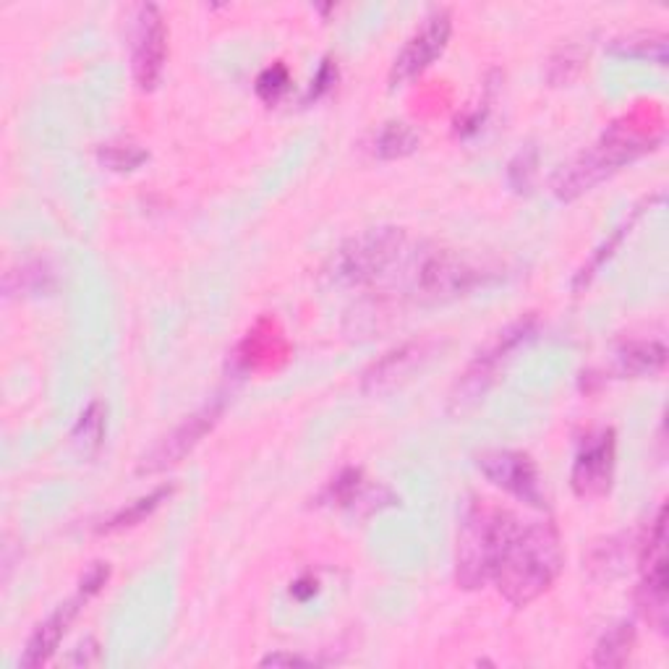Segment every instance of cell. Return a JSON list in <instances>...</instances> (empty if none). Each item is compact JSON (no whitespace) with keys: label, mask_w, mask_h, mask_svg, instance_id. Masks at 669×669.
<instances>
[{"label":"cell","mask_w":669,"mask_h":669,"mask_svg":"<svg viewBox=\"0 0 669 669\" xmlns=\"http://www.w3.org/2000/svg\"><path fill=\"white\" fill-rule=\"evenodd\" d=\"M562 539L555 523H528L507 544L492 581L513 606H528L552 589L562 573Z\"/></svg>","instance_id":"6da1fadb"},{"label":"cell","mask_w":669,"mask_h":669,"mask_svg":"<svg viewBox=\"0 0 669 669\" xmlns=\"http://www.w3.org/2000/svg\"><path fill=\"white\" fill-rule=\"evenodd\" d=\"M520 523L513 513L490 502H471L463 515L456 552V581L460 589H484L505 555L507 544L518 534Z\"/></svg>","instance_id":"7a4b0ae2"},{"label":"cell","mask_w":669,"mask_h":669,"mask_svg":"<svg viewBox=\"0 0 669 669\" xmlns=\"http://www.w3.org/2000/svg\"><path fill=\"white\" fill-rule=\"evenodd\" d=\"M659 144L661 136L644 134V131H638V125L627 129L623 123H612L610 131H604L596 144L583 150L573 163H568L557 173L552 180L555 197L560 201L578 199L602 180L615 176L617 171H623L625 165L636 163L638 157L657 150Z\"/></svg>","instance_id":"3957f363"},{"label":"cell","mask_w":669,"mask_h":669,"mask_svg":"<svg viewBox=\"0 0 669 669\" xmlns=\"http://www.w3.org/2000/svg\"><path fill=\"white\" fill-rule=\"evenodd\" d=\"M406 251V230L369 228L340 243L327 260L322 275L332 288H364L385 277Z\"/></svg>","instance_id":"277c9868"},{"label":"cell","mask_w":669,"mask_h":669,"mask_svg":"<svg viewBox=\"0 0 669 669\" xmlns=\"http://www.w3.org/2000/svg\"><path fill=\"white\" fill-rule=\"evenodd\" d=\"M536 317H520L513 325H507L505 330H500L494 338L486 343L484 351L473 355V361L465 366V372L460 374L456 390H452L450 403L456 410H465L479 397L486 395V390L494 385L500 369L513 359V353H518L523 346L531 343L536 338Z\"/></svg>","instance_id":"5b68a950"},{"label":"cell","mask_w":669,"mask_h":669,"mask_svg":"<svg viewBox=\"0 0 669 669\" xmlns=\"http://www.w3.org/2000/svg\"><path fill=\"white\" fill-rule=\"evenodd\" d=\"M484 283V272L448 249L424 251L410 270V288L421 301H450Z\"/></svg>","instance_id":"8992f818"},{"label":"cell","mask_w":669,"mask_h":669,"mask_svg":"<svg viewBox=\"0 0 669 669\" xmlns=\"http://www.w3.org/2000/svg\"><path fill=\"white\" fill-rule=\"evenodd\" d=\"M640 570H644V581L638 585L636 604L638 612L644 615L648 625L657 627L659 633L667 630V594H669V578H667V526H665V507H659L657 518L651 523L644 541V552H640Z\"/></svg>","instance_id":"52a82bcc"},{"label":"cell","mask_w":669,"mask_h":669,"mask_svg":"<svg viewBox=\"0 0 669 669\" xmlns=\"http://www.w3.org/2000/svg\"><path fill=\"white\" fill-rule=\"evenodd\" d=\"M222 410H226V401L218 397V401H209L207 406H201L199 410H194L191 416H186L184 424H178L171 435L160 439L155 448L146 452L136 473L152 476V473H163L173 469V465H178L188 452H194V448H197L209 431L218 427Z\"/></svg>","instance_id":"ba28073f"},{"label":"cell","mask_w":669,"mask_h":669,"mask_svg":"<svg viewBox=\"0 0 669 669\" xmlns=\"http://www.w3.org/2000/svg\"><path fill=\"white\" fill-rule=\"evenodd\" d=\"M131 42V76L142 92H152L163 76L167 58V26L165 17L155 3L139 6Z\"/></svg>","instance_id":"9c48e42d"},{"label":"cell","mask_w":669,"mask_h":669,"mask_svg":"<svg viewBox=\"0 0 669 669\" xmlns=\"http://www.w3.org/2000/svg\"><path fill=\"white\" fill-rule=\"evenodd\" d=\"M481 476L497 490L513 494L531 507H544L541 476L534 458L520 450H486L476 458Z\"/></svg>","instance_id":"30bf717a"},{"label":"cell","mask_w":669,"mask_h":669,"mask_svg":"<svg viewBox=\"0 0 669 669\" xmlns=\"http://www.w3.org/2000/svg\"><path fill=\"white\" fill-rule=\"evenodd\" d=\"M452 34V13L448 9H435L427 19L421 21V26L410 34L403 51L397 53L390 68V84H406L414 76L424 74L435 63L439 55L445 53Z\"/></svg>","instance_id":"8fae6325"},{"label":"cell","mask_w":669,"mask_h":669,"mask_svg":"<svg viewBox=\"0 0 669 669\" xmlns=\"http://www.w3.org/2000/svg\"><path fill=\"white\" fill-rule=\"evenodd\" d=\"M617 465V439L615 431L604 429L596 437L585 439L578 450L570 471V486L581 500H599L612 490Z\"/></svg>","instance_id":"7c38bea8"},{"label":"cell","mask_w":669,"mask_h":669,"mask_svg":"<svg viewBox=\"0 0 669 669\" xmlns=\"http://www.w3.org/2000/svg\"><path fill=\"white\" fill-rule=\"evenodd\" d=\"M81 602H87V599H84L81 594L76 599H68V602L55 606L51 615H47L37 627H34L30 640H26L24 651H21L19 667L37 669L42 665H47V661H51L55 654H58V648L63 644V638H66L68 627H72L74 619L79 617Z\"/></svg>","instance_id":"4fadbf2b"},{"label":"cell","mask_w":669,"mask_h":669,"mask_svg":"<svg viewBox=\"0 0 669 669\" xmlns=\"http://www.w3.org/2000/svg\"><path fill=\"white\" fill-rule=\"evenodd\" d=\"M322 502L343 511H361L364 515L395 505V494L385 486H374L364 479V471L346 469L330 481L322 492Z\"/></svg>","instance_id":"5bb4252c"},{"label":"cell","mask_w":669,"mask_h":669,"mask_svg":"<svg viewBox=\"0 0 669 669\" xmlns=\"http://www.w3.org/2000/svg\"><path fill=\"white\" fill-rule=\"evenodd\" d=\"M424 359H427V343L414 340V343L397 346L366 369L361 376V387H364V393H380V390L393 387L397 380L414 372Z\"/></svg>","instance_id":"9a60e30c"},{"label":"cell","mask_w":669,"mask_h":669,"mask_svg":"<svg viewBox=\"0 0 669 669\" xmlns=\"http://www.w3.org/2000/svg\"><path fill=\"white\" fill-rule=\"evenodd\" d=\"M667 364V346L661 340H630L617 351L619 376H651Z\"/></svg>","instance_id":"2e32d148"},{"label":"cell","mask_w":669,"mask_h":669,"mask_svg":"<svg viewBox=\"0 0 669 669\" xmlns=\"http://www.w3.org/2000/svg\"><path fill=\"white\" fill-rule=\"evenodd\" d=\"M173 492H176V486L173 484L157 486V490H152L150 494H144V497L131 502L129 507H121L116 515H110L102 526H97V534H118V531H125V528L139 526V523L150 518L152 513L160 511V507L171 500Z\"/></svg>","instance_id":"e0dca14e"},{"label":"cell","mask_w":669,"mask_h":669,"mask_svg":"<svg viewBox=\"0 0 669 669\" xmlns=\"http://www.w3.org/2000/svg\"><path fill=\"white\" fill-rule=\"evenodd\" d=\"M105 429H108V410L102 401H92L81 410L72 429V442L81 456H97L105 442Z\"/></svg>","instance_id":"ac0fdd59"},{"label":"cell","mask_w":669,"mask_h":669,"mask_svg":"<svg viewBox=\"0 0 669 669\" xmlns=\"http://www.w3.org/2000/svg\"><path fill=\"white\" fill-rule=\"evenodd\" d=\"M421 134L406 121H387L374 136V155L380 160H403L414 155Z\"/></svg>","instance_id":"d6986e66"},{"label":"cell","mask_w":669,"mask_h":669,"mask_svg":"<svg viewBox=\"0 0 669 669\" xmlns=\"http://www.w3.org/2000/svg\"><path fill=\"white\" fill-rule=\"evenodd\" d=\"M610 53L623 55V58L654 61L657 66H667V34L659 32L627 34V37L612 40Z\"/></svg>","instance_id":"ffe728a7"},{"label":"cell","mask_w":669,"mask_h":669,"mask_svg":"<svg viewBox=\"0 0 669 669\" xmlns=\"http://www.w3.org/2000/svg\"><path fill=\"white\" fill-rule=\"evenodd\" d=\"M636 646V627L630 623H617L604 633L594 651L596 667H623L630 659Z\"/></svg>","instance_id":"44dd1931"},{"label":"cell","mask_w":669,"mask_h":669,"mask_svg":"<svg viewBox=\"0 0 669 669\" xmlns=\"http://www.w3.org/2000/svg\"><path fill=\"white\" fill-rule=\"evenodd\" d=\"M646 205H648V201H644V207H646ZM644 207H636V212L630 215V220H627L623 228H617V230H615V235H612V239H606V241L602 243V246L596 249V254L591 256L589 264H583L581 272H578V275L573 277V290H581V288H585V285L591 283V277H594L596 272L602 270V264H604L606 260H610L612 254H615V249L619 246V243H623L625 235L630 233V228L636 226V220L640 218V212H644Z\"/></svg>","instance_id":"7402d4cb"},{"label":"cell","mask_w":669,"mask_h":669,"mask_svg":"<svg viewBox=\"0 0 669 669\" xmlns=\"http://www.w3.org/2000/svg\"><path fill=\"white\" fill-rule=\"evenodd\" d=\"M97 160H100V165H105L108 171H113V173H131L150 160V152L131 142L102 144L100 150H97Z\"/></svg>","instance_id":"603a6c76"},{"label":"cell","mask_w":669,"mask_h":669,"mask_svg":"<svg viewBox=\"0 0 669 669\" xmlns=\"http://www.w3.org/2000/svg\"><path fill=\"white\" fill-rule=\"evenodd\" d=\"M536 167H539V150L534 144H526L507 165V184L515 194H528L534 188Z\"/></svg>","instance_id":"cb8c5ba5"},{"label":"cell","mask_w":669,"mask_h":669,"mask_svg":"<svg viewBox=\"0 0 669 669\" xmlns=\"http://www.w3.org/2000/svg\"><path fill=\"white\" fill-rule=\"evenodd\" d=\"M9 275L19 277V283L6 281V293H9V296H13V293H40V290H47L53 285V272L47 270L42 262L24 264V267L11 270Z\"/></svg>","instance_id":"d4e9b609"},{"label":"cell","mask_w":669,"mask_h":669,"mask_svg":"<svg viewBox=\"0 0 669 669\" xmlns=\"http://www.w3.org/2000/svg\"><path fill=\"white\" fill-rule=\"evenodd\" d=\"M254 89L256 95H260V100H264L267 105L281 100V97L290 89L288 66H285V63H272V66H267L260 76H256Z\"/></svg>","instance_id":"484cf974"},{"label":"cell","mask_w":669,"mask_h":669,"mask_svg":"<svg viewBox=\"0 0 669 669\" xmlns=\"http://www.w3.org/2000/svg\"><path fill=\"white\" fill-rule=\"evenodd\" d=\"M581 66H583V51L578 45H570V47H564V51L557 53L552 63H549L547 79L557 87V84H564V81L573 79V76L581 72Z\"/></svg>","instance_id":"4316f807"},{"label":"cell","mask_w":669,"mask_h":669,"mask_svg":"<svg viewBox=\"0 0 669 669\" xmlns=\"http://www.w3.org/2000/svg\"><path fill=\"white\" fill-rule=\"evenodd\" d=\"M591 570H602L604 578H612L619 573V564H623V552L617 549L615 541H604V547H596L591 552Z\"/></svg>","instance_id":"83f0119b"},{"label":"cell","mask_w":669,"mask_h":669,"mask_svg":"<svg viewBox=\"0 0 669 669\" xmlns=\"http://www.w3.org/2000/svg\"><path fill=\"white\" fill-rule=\"evenodd\" d=\"M334 81H338V66H334L330 58H325L322 66H319L317 76L311 79V87L304 97V105H309L311 100H319V97H325L332 89Z\"/></svg>","instance_id":"f1b7e54d"},{"label":"cell","mask_w":669,"mask_h":669,"mask_svg":"<svg viewBox=\"0 0 669 669\" xmlns=\"http://www.w3.org/2000/svg\"><path fill=\"white\" fill-rule=\"evenodd\" d=\"M102 661V648L97 638H84L79 646L74 648L72 657L66 659L68 667H97Z\"/></svg>","instance_id":"f546056e"},{"label":"cell","mask_w":669,"mask_h":669,"mask_svg":"<svg viewBox=\"0 0 669 669\" xmlns=\"http://www.w3.org/2000/svg\"><path fill=\"white\" fill-rule=\"evenodd\" d=\"M108 578H110L108 562H95L92 568H89L87 573H84V578H81V591H79V594L84 599L95 596L97 591H102V585L108 583Z\"/></svg>","instance_id":"4dcf8cb0"},{"label":"cell","mask_w":669,"mask_h":669,"mask_svg":"<svg viewBox=\"0 0 669 669\" xmlns=\"http://www.w3.org/2000/svg\"><path fill=\"white\" fill-rule=\"evenodd\" d=\"M260 665L262 667H309V665H314V661L304 659V657H296V654L277 651V654H270V657H264Z\"/></svg>","instance_id":"1f68e13d"},{"label":"cell","mask_w":669,"mask_h":669,"mask_svg":"<svg viewBox=\"0 0 669 669\" xmlns=\"http://www.w3.org/2000/svg\"><path fill=\"white\" fill-rule=\"evenodd\" d=\"M290 594L296 599H301V602H306V599L317 594V581H311V578H301V581L293 583Z\"/></svg>","instance_id":"d6a6232c"}]
</instances>
